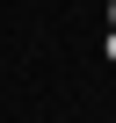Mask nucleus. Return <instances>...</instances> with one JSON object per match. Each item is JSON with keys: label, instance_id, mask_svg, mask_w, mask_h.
<instances>
[{"label": "nucleus", "instance_id": "2", "mask_svg": "<svg viewBox=\"0 0 116 123\" xmlns=\"http://www.w3.org/2000/svg\"><path fill=\"white\" fill-rule=\"evenodd\" d=\"M109 29H116V0H109Z\"/></svg>", "mask_w": 116, "mask_h": 123}, {"label": "nucleus", "instance_id": "1", "mask_svg": "<svg viewBox=\"0 0 116 123\" xmlns=\"http://www.w3.org/2000/svg\"><path fill=\"white\" fill-rule=\"evenodd\" d=\"M102 58H109V65H116V29H109V43H102Z\"/></svg>", "mask_w": 116, "mask_h": 123}]
</instances>
